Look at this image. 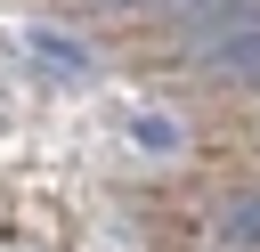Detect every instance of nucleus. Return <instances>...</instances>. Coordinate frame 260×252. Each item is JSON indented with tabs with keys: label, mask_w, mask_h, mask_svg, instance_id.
<instances>
[{
	"label": "nucleus",
	"mask_w": 260,
	"mask_h": 252,
	"mask_svg": "<svg viewBox=\"0 0 260 252\" xmlns=\"http://www.w3.org/2000/svg\"><path fill=\"white\" fill-rule=\"evenodd\" d=\"M24 49H32L49 73H65V81H89V73H98V57H89L81 41H65V33H24Z\"/></svg>",
	"instance_id": "7ed1b4c3"
},
{
	"label": "nucleus",
	"mask_w": 260,
	"mask_h": 252,
	"mask_svg": "<svg viewBox=\"0 0 260 252\" xmlns=\"http://www.w3.org/2000/svg\"><path fill=\"white\" fill-rule=\"evenodd\" d=\"M195 57H203L211 73H244V81H260V24L219 33V41H195Z\"/></svg>",
	"instance_id": "f03ea898"
},
{
	"label": "nucleus",
	"mask_w": 260,
	"mask_h": 252,
	"mask_svg": "<svg viewBox=\"0 0 260 252\" xmlns=\"http://www.w3.org/2000/svg\"><path fill=\"white\" fill-rule=\"evenodd\" d=\"M130 138H138L146 154H171V146H179V122H171V114H138V122H130Z\"/></svg>",
	"instance_id": "39448f33"
},
{
	"label": "nucleus",
	"mask_w": 260,
	"mask_h": 252,
	"mask_svg": "<svg viewBox=\"0 0 260 252\" xmlns=\"http://www.w3.org/2000/svg\"><path fill=\"white\" fill-rule=\"evenodd\" d=\"M162 16H171L187 41H219V33L260 24V0H162Z\"/></svg>",
	"instance_id": "f257e3e1"
},
{
	"label": "nucleus",
	"mask_w": 260,
	"mask_h": 252,
	"mask_svg": "<svg viewBox=\"0 0 260 252\" xmlns=\"http://www.w3.org/2000/svg\"><path fill=\"white\" fill-rule=\"evenodd\" d=\"M219 244H228V252H260V195L236 203V211L219 219Z\"/></svg>",
	"instance_id": "20e7f679"
}]
</instances>
